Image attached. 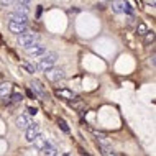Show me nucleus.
Listing matches in <instances>:
<instances>
[{
    "mask_svg": "<svg viewBox=\"0 0 156 156\" xmlns=\"http://www.w3.org/2000/svg\"><path fill=\"white\" fill-rule=\"evenodd\" d=\"M43 73L46 76V79L51 81V82H58L59 79L64 77V71H62L61 67H49V69L43 71Z\"/></svg>",
    "mask_w": 156,
    "mask_h": 156,
    "instance_id": "obj_1",
    "label": "nucleus"
},
{
    "mask_svg": "<svg viewBox=\"0 0 156 156\" xmlns=\"http://www.w3.org/2000/svg\"><path fill=\"white\" fill-rule=\"evenodd\" d=\"M25 51H27V54H30V56H41V54H44L46 48L41 43H30L25 46Z\"/></svg>",
    "mask_w": 156,
    "mask_h": 156,
    "instance_id": "obj_2",
    "label": "nucleus"
},
{
    "mask_svg": "<svg viewBox=\"0 0 156 156\" xmlns=\"http://www.w3.org/2000/svg\"><path fill=\"white\" fill-rule=\"evenodd\" d=\"M36 35L35 33H22V35H18V44L20 46H27V44H30V43H33V41H36Z\"/></svg>",
    "mask_w": 156,
    "mask_h": 156,
    "instance_id": "obj_3",
    "label": "nucleus"
},
{
    "mask_svg": "<svg viewBox=\"0 0 156 156\" xmlns=\"http://www.w3.org/2000/svg\"><path fill=\"white\" fill-rule=\"evenodd\" d=\"M8 30L15 35H22L27 31V23H16V22H10L8 23Z\"/></svg>",
    "mask_w": 156,
    "mask_h": 156,
    "instance_id": "obj_4",
    "label": "nucleus"
},
{
    "mask_svg": "<svg viewBox=\"0 0 156 156\" xmlns=\"http://www.w3.org/2000/svg\"><path fill=\"white\" fill-rule=\"evenodd\" d=\"M56 95L61 97V99H66V100H77L76 92L69 90V89H58V90H56Z\"/></svg>",
    "mask_w": 156,
    "mask_h": 156,
    "instance_id": "obj_5",
    "label": "nucleus"
},
{
    "mask_svg": "<svg viewBox=\"0 0 156 156\" xmlns=\"http://www.w3.org/2000/svg\"><path fill=\"white\" fill-rule=\"evenodd\" d=\"M31 87L35 89V94H38L40 97H43V99H46V97H48V94H46V90H44V87L41 86V82H40V81L33 79V81H31Z\"/></svg>",
    "mask_w": 156,
    "mask_h": 156,
    "instance_id": "obj_6",
    "label": "nucleus"
},
{
    "mask_svg": "<svg viewBox=\"0 0 156 156\" xmlns=\"http://www.w3.org/2000/svg\"><path fill=\"white\" fill-rule=\"evenodd\" d=\"M7 18L10 20V22H16V23H27V22H28L27 15H23V13H16V12H13V13H8Z\"/></svg>",
    "mask_w": 156,
    "mask_h": 156,
    "instance_id": "obj_7",
    "label": "nucleus"
},
{
    "mask_svg": "<svg viewBox=\"0 0 156 156\" xmlns=\"http://www.w3.org/2000/svg\"><path fill=\"white\" fill-rule=\"evenodd\" d=\"M36 135H40V128H38V126H28L27 128V141L33 143V140L36 138Z\"/></svg>",
    "mask_w": 156,
    "mask_h": 156,
    "instance_id": "obj_8",
    "label": "nucleus"
},
{
    "mask_svg": "<svg viewBox=\"0 0 156 156\" xmlns=\"http://www.w3.org/2000/svg\"><path fill=\"white\" fill-rule=\"evenodd\" d=\"M125 0H112V10L115 13H123L125 10Z\"/></svg>",
    "mask_w": 156,
    "mask_h": 156,
    "instance_id": "obj_9",
    "label": "nucleus"
},
{
    "mask_svg": "<svg viewBox=\"0 0 156 156\" xmlns=\"http://www.w3.org/2000/svg\"><path fill=\"white\" fill-rule=\"evenodd\" d=\"M16 126H18V128H22V130H27L28 126H30V120H28V117L27 115L16 117Z\"/></svg>",
    "mask_w": 156,
    "mask_h": 156,
    "instance_id": "obj_10",
    "label": "nucleus"
},
{
    "mask_svg": "<svg viewBox=\"0 0 156 156\" xmlns=\"http://www.w3.org/2000/svg\"><path fill=\"white\" fill-rule=\"evenodd\" d=\"M53 66H54V62H53V61L43 59V58H41L40 62H38V69H41V71H46V69H49V67H53Z\"/></svg>",
    "mask_w": 156,
    "mask_h": 156,
    "instance_id": "obj_11",
    "label": "nucleus"
},
{
    "mask_svg": "<svg viewBox=\"0 0 156 156\" xmlns=\"http://www.w3.org/2000/svg\"><path fill=\"white\" fill-rule=\"evenodd\" d=\"M10 90H12V84H8V82H2L0 84V97H5L10 94Z\"/></svg>",
    "mask_w": 156,
    "mask_h": 156,
    "instance_id": "obj_12",
    "label": "nucleus"
},
{
    "mask_svg": "<svg viewBox=\"0 0 156 156\" xmlns=\"http://www.w3.org/2000/svg\"><path fill=\"white\" fill-rule=\"evenodd\" d=\"M15 12H16V13L28 15V13H30V8H28V5H27V3H22V2H18V5L15 7Z\"/></svg>",
    "mask_w": 156,
    "mask_h": 156,
    "instance_id": "obj_13",
    "label": "nucleus"
},
{
    "mask_svg": "<svg viewBox=\"0 0 156 156\" xmlns=\"http://www.w3.org/2000/svg\"><path fill=\"white\" fill-rule=\"evenodd\" d=\"M41 153H43V154H48V156H51V154H56L58 151H56V148H54V146H51V145H48V143H46L43 148H41Z\"/></svg>",
    "mask_w": 156,
    "mask_h": 156,
    "instance_id": "obj_14",
    "label": "nucleus"
},
{
    "mask_svg": "<svg viewBox=\"0 0 156 156\" xmlns=\"http://www.w3.org/2000/svg\"><path fill=\"white\" fill-rule=\"evenodd\" d=\"M33 143H35V145L38 146V148L41 150V148H43V146H44V145H46V143H48V141H46L44 138L41 136V135H36V138H35V140H33Z\"/></svg>",
    "mask_w": 156,
    "mask_h": 156,
    "instance_id": "obj_15",
    "label": "nucleus"
},
{
    "mask_svg": "<svg viewBox=\"0 0 156 156\" xmlns=\"http://www.w3.org/2000/svg\"><path fill=\"white\" fill-rule=\"evenodd\" d=\"M146 31H148V28H146V25H145V23H138V27H136V33H138V35H140V36H143Z\"/></svg>",
    "mask_w": 156,
    "mask_h": 156,
    "instance_id": "obj_16",
    "label": "nucleus"
},
{
    "mask_svg": "<svg viewBox=\"0 0 156 156\" xmlns=\"http://www.w3.org/2000/svg\"><path fill=\"white\" fill-rule=\"evenodd\" d=\"M143 36H145V43H153L154 41V31H146Z\"/></svg>",
    "mask_w": 156,
    "mask_h": 156,
    "instance_id": "obj_17",
    "label": "nucleus"
},
{
    "mask_svg": "<svg viewBox=\"0 0 156 156\" xmlns=\"http://www.w3.org/2000/svg\"><path fill=\"white\" fill-rule=\"evenodd\" d=\"M10 100H12V102H22V100H23V95L20 94V92H15V94L10 95Z\"/></svg>",
    "mask_w": 156,
    "mask_h": 156,
    "instance_id": "obj_18",
    "label": "nucleus"
},
{
    "mask_svg": "<svg viewBox=\"0 0 156 156\" xmlns=\"http://www.w3.org/2000/svg\"><path fill=\"white\" fill-rule=\"evenodd\" d=\"M43 59H48V61L56 62V59H58V54H56V53H46L44 56H43Z\"/></svg>",
    "mask_w": 156,
    "mask_h": 156,
    "instance_id": "obj_19",
    "label": "nucleus"
},
{
    "mask_svg": "<svg viewBox=\"0 0 156 156\" xmlns=\"http://www.w3.org/2000/svg\"><path fill=\"white\" fill-rule=\"evenodd\" d=\"M58 125L61 126V130H62V132L69 133V126H67V123H66V122L62 120V119H59V120H58Z\"/></svg>",
    "mask_w": 156,
    "mask_h": 156,
    "instance_id": "obj_20",
    "label": "nucleus"
},
{
    "mask_svg": "<svg viewBox=\"0 0 156 156\" xmlns=\"http://www.w3.org/2000/svg\"><path fill=\"white\" fill-rule=\"evenodd\" d=\"M20 64H22V66L25 67V69H27L28 73H31V74H33V73H35V71H36V67L33 66V64H28V62H20Z\"/></svg>",
    "mask_w": 156,
    "mask_h": 156,
    "instance_id": "obj_21",
    "label": "nucleus"
},
{
    "mask_svg": "<svg viewBox=\"0 0 156 156\" xmlns=\"http://www.w3.org/2000/svg\"><path fill=\"white\" fill-rule=\"evenodd\" d=\"M123 12H126V13H128V15H133V8L130 7L128 3H125V10H123Z\"/></svg>",
    "mask_w": 156,
    "mask_h": 156,
    "instance_id": "obj_22",
    "label": "nucleus"
},
{
    "mask_svg": "<svg viewBox=\"0 0 156 156\" xmlns=\"http://www.w3.org/2000/svg\"><path fill=\"white\" fill-rule=\"evenodd\" d=\"M28 113H30V115H36V113H38V108H35V107H28Z\"/></svg>",
    "mask_w": 156,
    "mask_h": 156,
    "instance_id": "obj_23",
    "label": "nucleus"
},
{
    "mask_svg": "<svg viewBox=\"0 0 156 156\" xmlns=\"http://www.w3.org/2000/svg\"><path fill=\"white\" fill-rule=\"evenodd\" d=\"M27 95L30 97V99H36V94H35V92H33L31 89H28V90H27Z\"/></svg>",
    "mask_w": 156,
    "mask_h": 156,
    "instance_id": "obj_24",
    "label": "nucleus"
},
{
    "mask_svg": "<svg viewBox=\"0 0 156 156\" xmlns=\"http://www.w3.org/2000/svg\"><path fill=\"white\" fill-rule=\"evenodd\" d=\"M40 15H41V7H38V10H36V16L40 18Z\"/></svg>",
    "mask_w": 156,
    "mask_h": 156,
    "instance_id": "obj_25",
    "label": "nucleus"
},
{
    "mask_svg": "<svg viewBox=\"0 0 156 156\" xmlns=\"http://www.w3.org/2000/svg\"><path fill=\"white\" fill-rule=\"evenodd\" d=\"M18 2H22V3H28L30 0H18Z\"/></svg>",
    "mask_w": 156,
    "mask_h": 156,
    "instance_id": "obj_26",
    "label": "nucleus"
},
{
    "mask_svg": "<svg viewBox=\"0 0 156 156\" xmlns=\"http://www.w3.org/2000/svg\"><path fill=\"white\" fill-rule=\"evenodd\" d=\"M110 2H112V0H110Z\"/></svg>",
    "mask_w": 156,
    "mask_h": 156,
    "instance_id": "obj_27",
    "label": "nucleus"
}]
</instances>
